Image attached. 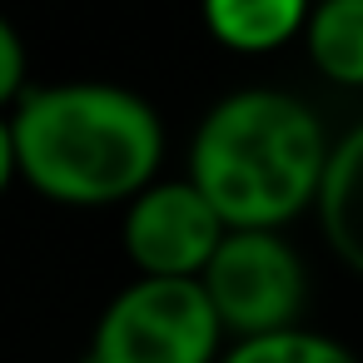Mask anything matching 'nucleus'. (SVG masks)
Wrapping results in <instances>:
<instances>
[{"instance_id": "obj_1", "label": "nucleus", "mask_w": 363, "mask_h": 363, "mask_svg": "<svg viewBox=\"0 0 363 363\" xmlns=\"http://www.w3.org/2000/svg\"><path fill=\"white\" fill-rule=\"evenodd\" d=\"M21 179L65 209L135 204L164 164L160 110L110 80L30 85L11 110Z\"/></svg>"}, {"instance_id": "obj_2", "label": "nucleus", "mask_w": 363, "mask_h": 363, "mask_svg": "<svg viewBox=\"0 0 363 363\" xmlns=\"http://www.w3.org/2000/svg\"><path fill=\"white\" fill-rule=\"evenodd\" d=\"M333 140L289 90L249 85L209 105L189 140V184L229 229H284L318 204Z\"/></svg>"}, {"instance_id": "obj_3", "label": "nucleus", "mask_w": 363, "mask_h": 363, "mask_svg": "<svg viewBox=\"0 0 363 363\" xmlns=\"http://www.w3.org/2000/svg\"><path fill=\"white\" fill-rule=\"evenodd\" d=\"M224 338L199 279H135L100 308L85 363H219Z\"/></svg>"}, {"instance_id": "obj_4", "label": "nucleus", "mask_w": 363, "mask_h": 363, "mask_svg": "<svg viewBox=\"0 0 363 363\" xmlns=\"http://www.w3.org/2000/svg\"><path fill=\"white\" fill-rule=\"evenodd\" d=\"M199 284L224 333H234V343L303 328L308 274L298 249L279 229H229V239L219 244Z\"/></svg>"}, {"instance_id": "obj_5", "label": "nucleus", "mask_w": 363, "mask_h": 363, "mask_svg": "<svg viewBox=\"0 0 363 363\" xmlns=\"http://www.w3.org/2000/svg\"><path fill=\"white\" fill-rule=\"evenodd\" d=\"M120 239L140 279H199L229 239V224L189 179H155L125 204Z\"/></svg>"}, {"instance_id": "obj_6", "label": "nucleus", "mask_w": 363, "mask_h": 363, "mask_svg": "<svg viewBox=\"0 0 363 363\" xmlns=\"http://www.w3.org/2000/svg\"><path fill=\"white\" fill-rule=\"evenodd\" d=\"M318 229L343 269L363 279V125H353L343 140H333L323 189H318Z\"/></svg>"}, {"instance_id": "obj_7", "label": "nucleus", "mask_w": 363, "mask_h": 363, "mask_svg": "<svg viewBox=\"0 0 363 363\" xmlns=\"http://www.w3.org/2000/svg\"><path fill=\"white\" fill-rule=\"evenodd\" d=\"M204 30L234 55H269L303 40L313 0H199Z\"/></svg>"}, {"instance_id": "obj_8", "label": "nucleus", "mask_w": 363, "mask_h": 363, "mask_svg": "<svg viewBox=\"0 0 363 363\" xmlns=\"http://www.w3.org/2000/svg\"><path fill=\"white\" fill-rule=\"evenodd\" d=\"M303 50L328 85L363 90V0H313Z\"/></svg>"}, {"instance_id": "obj_9", "label": "nucleus", "mask_w": 363, "mask_h": 363, "mask_svg": "<svg viewBox=\"0 0 363 363\" xmlns=\"http://www.w3.org/2000/svg\"><path fill=\"white\" fill-rule=\"evenodd\" d=\"M219 363H358V353L328 333L289 328V333H269V338H244Z\"/></svg>"}, {"instance_id": "obj_10", "label": "nucleus", "mask_w": 363, "mask_h": 363, "mask_svg": "<svg viewBox=\"0 0 363 363\" xmlns=\"http://www.w3.org/2000/svg\"><path fill=\"white\" fill-rule=\"evenodd\" d=\"M26 70H30V60H26V40H21V30H16L6 16H0V115L16 110L21 95L30 90V85H26Z\"/></svg>"}, {"instance_id": "obj_11", "label": "nucleus", "mask_w": 363, "mask_h": 363, "mask_svg": "<svg viewBox=\"0 0 363 363\" xmlns=\"http://www.w3.org/2000/svg\"><path fill=\"white\" fill-rule=\"evenodd\" d=\"M21 179V164H16V135H11V115H0V199L6 189Z\"/></svg>"}]
</instances>
